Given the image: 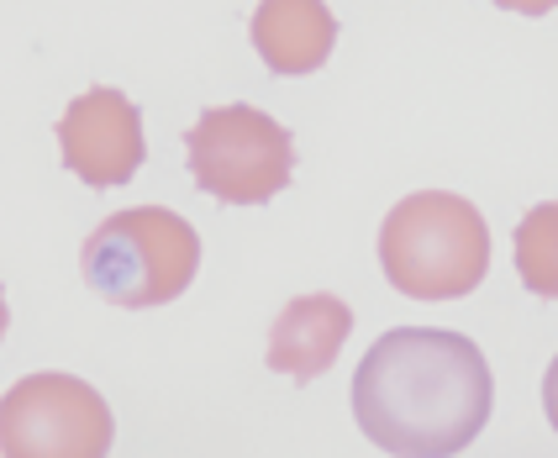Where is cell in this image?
<instances>
[{
	"label": "cell",
	"mask_w": 558,
	"mask_h": 458,
	"mask_svg": "<svg viewBox=\"0 0 558 458\" xmlns=\"http://www.w3.org/2000/svg\"><path fill=\"white\" fill-rule=\"evenodd\" d=\"M496 379L480 342L442 327H396L353 374V417L379 454L453 458L485 432Z\"/></svg>",
	"instance_id": "6da1fadb"
},
{
	"label": "cell",
	"mask_w": 558,
	"mask_h": 458,
	"mask_svg": "<svg viewBox=\"0 0 558 458\" xmlns=\"http://www.w3.org/2000/svg\"><path fill=\"white\" fill-rule=\"evenodd\" d=\"M379 269L411 301H464L490 275V227L464 195L416 190L379 227Z\"/></svg>",
	"instance_id": "7a4b0ae2"
},
{
	"label": "cell",
	"mask_w": 558,
	"mask_h": 458,
	"mask_svg": "<svg viewBox=\"0 0 558 458\" xmlns=\"http://www.w3.org/2000/svg\"><path fill=\"white\" fill-rule=\"evenodd\" d=\"M195 269H201V238L169 206H132L106 216L80 253L85 285L126 311L180 301Z\"/></svg>",
	"instance_id": "3957f363"
},
{
	"label": "cell",
	"mask_w": 558,
	"mask_h": 458,
	"mask_svg": "<svg viewBox=\"0 0 558 458\" xmlns=\"http://www.w3.org/2000/svg\"><path fill=\"white\" fill-rule=\"evenodd\" d=\"M190 174L227 206H264L295 174V137L258 106H211L185 132Z\"/></svg>",
	"instance_id": "277c9868"
},
{
	"label": "cell",
	"mask_w": 558,
	"mask_h": 458,
	"mask_svg": "<svg viewBox=\"0 0 558 458\" xmlns=\"http://www.w3.org/2000/svg\"><path fill=\"white\" fill-rule=\"evenodd\" d=\"M111 406L74 374H27L0 396L5 458H100L111 454Z\"/></svg>",
	"instance_id": "5b68a950"
},
{
	"label": "cell",
	"mask_w": 558,
	"mask_h": 458,
	"mask_svg": "<svg viewBox=\"0 0 558 458\" xmlns=\"http://www.w3.org/2000/svg\"><path fill=\"white\" fill-rule=\"evenodd\" d=\"M63 169H74L90 190H117L143 169V117L122 91H85L59 117Z\"/></svg>",
	"instance_id": "8992f818"
},
{
	"label": "cell",
	"mask_w": 558,
	"mask_h": 458,
	"mask_svg": "<svg viewBox=\"0 0 558 458\" xmlns=\"http://www.w3.org/2000/svg\"><path fill=\"white\" fill-rule=\"evenodd\" d=\"M353 333V311L338 296H301L279 311V322L269 327V369L311 385L322 379L327 369L338 364L342 342Z\"/></svg>",
	"instance_id": "52a82bcc"
},
{
	"label": "cell",
	"mask_w": 558,
	"mask_h": 458,
	"mask_svg": "<svg viewBox=\"0 0 558 458\" xmlns=\"http://www.w3.org/2000/svg\"><path fill=\"white\" fill-rule=\"evenodd\" d=\"M248 32L275 74H316L338 48V16L327 0H258Z\"/></svg>",
	"instance_id": "ba28073f"
},
{
	"label": "cell",
	"mask_w": 558,
	"mask_h": 458,
	"mask_svg": "<svg viewBox=\"0 0 558 458\" xmlns=\"http://www.w3.org/2000/svg\"><path fill=\"white\" fill-rule=\"evenodd\" d=\"M517 275L532 296L558 301V201H543L517 221Z\"/></svg>",
	"instance_id": "9c48e42d"
},
{
	"label": "cell",
	"mask_w": 558,
	"mask_h": 458,
	"mask_svg": "<svg viewBox=\"0 0 558 458\" xmlns=\"http://www.w3.org/2000/svg\"><path fill=\"white\" fill-rule=\"evenodd\" d=\"M543 411H548V422H554V432H558V359L548 364V374H543Z\"/></svg>",
	"instance_id": "30bf717a"
},
{
	"label": "cell",
	"mask_w": 558,
	"mask_h": 458,
	"mask_svg": "<svg viewBox=\"0 0 558 458\" xmlns=\"http://www.w3.org/2000/svg\"><path fill=\"white\" fill-rule=\"evenodd\" d=\"M500 11H517V16H548L558 11V0H496Z\"/></svg>",
	"instance_id": "8fae6325"
},
{
	"label": "cell",
	"mask_w": 558,
	"mask_h": 458,
	"mask_svg": "<svg viewBox=\"0 0 558 458\" xmlns=\"http://www.w3.org/2000/svg\"><path fill=\"white\" fill-rule=\"evenodd\" d=\"M5 327H11V311H5V290H0V342H5Z\"/></svg>",
	"instance_id": "7c38bea8"
}]
</instances>
